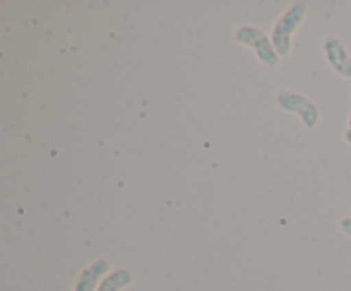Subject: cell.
<instances>
[{
  "mask_svg": "<svg viewBox=\"0 0 351 291\" xmlns=\"http://www.w3.org/2000/svg\"><path fill=\"white\" fill-rule=\"evenodd\" d=\"M233 38L239 43H242L243 47L250 48L254 51V55L257 57V60L263 65H266V67H280L281 57L274 50L273 40L261 27L245 24V26L237 27L235 36Z\"/></svg>",
  "mask_w": 351,
  "mask_h": 291,
  "instance_id": "7a4b0ae2",
  "label": "cell"
},
{
  "mask_svg": "<svg viewBox=\"0 0 351 291\" xmlns=\"http://www.w3.org/2000/svg\"><path fill=\"white\" fill-rule=\"evenodd\" d=\"M339 228H341L343 233H346V235L351 236V216L339 219Z\"/></svg>",
  "mask_w": 351,
  "mask_h": 291,
  "instance_id": "52a82bcc",
  "label": "cell"
},
{
  "mask_svg": "<svg viewBox=\"0 0 351 291\" xmlns=\"http://www.w3.org/2000/svg\"><path fill=\"white\" fill-rule=\"evenodd\" d=\"M276 103L280 105V108H283L285 112H290L298 115V118L302 120L307 129H315L319 125V120H321V113H319L317 105L315 101H312L308 96L300 94L297 91H280L276 94Z\"/></svg>",
  "mask_w": 351,
  "mask_h": 291,
  "instance_id": "3957f363",
  "label": "cell"
},
{
  "mask_svg": "<svg viewBox=\"0 0 351 291\" xmlns=\"http://www.w3.org/2000/svg\"><path fill=\"white\" fill-rule=\"evenodd\" d=\"M322 51H324L328 64L331 65V68L339 77L351 79V55L346 45L336 34L324 36V40H322Z\"/></svg>",
  "mask_w": 351,
  "mask_h": 291,
  "instance_id": "277c9868",
  "label": "cell"
},
{
  "mask_svg": "<svg viewBox=\"0 0 351 291\" xmlns=\"http://www.w3.org/2000/svg\"><path fill=\"white\" fill-rule=\"evenodd\" d=\"M110 269V262L105 259H98L93 264H89L79 276L75 283V291H95L96 284L101 279L103 274Z\"/></svg>",
  "mask_w": 351,
  "mask_h": 291,
  "instance_id": "5b68a950",
  "label": "cell"
},
{
  "mask_svg": "<svg viewBox=\"0 0 351 291\" xmlns=\"http://www.w3.org/2000/svg\"><path fill=\"white\" fill-rule=\"evenodd\" d=\"M132 274L129 273L127 269H119L115 273L110 274L105 281L99 286V291H120L122 288L129 286L132 283Z\"/></svg>",
  "mask_w": 351,
  "mask_h": 291,
  "instance_id": "8992f818",
  "label": "cell"
},
{
  "mask_svg": "<svg viewBox=\"0 0 351 291\" xmlns=\"http://www.w3.org/2000/svg\"><path fill=\"white\" fill-rule=\"evenodd\" d=\"M345 139H346V142H348L350 146H351V129H346V132H345Z\"/></svg>",
  "mask_w": 351,
  "mask_h": 291,
  "instance_id": "ba28073f",
  "label": "cell"
},
{
  "mask_svg": "<svg viewBox=\"0 0 351 291\" xmlns=\"http://www.w3.org/2000/svg\"><path fill=\"white\" fill-rule=\"evenodd\" d=\"M348 129H351V113H350V116H348Z\"/></svg>",
  "mask_w": 351,
  "mask_h": 291,
  "instance_id": "9c48e42d",
  "label": "cell"
},
{
  "mask_svg": "<svg viewBox=\"0 0 351 291\" xmlns=\"http://www.w3.org/2000/svg\"><path fill=\"white\" fill-rule=\"evenodd\" d=\"M307 12V3L298 0V2L290 3L274 23L273 31H271V40H273L274 50L278 51L281 58L288 57L293 50V36L304 24Z\"/></svg>",
  "mask_w": 351,
  "mask_h": 291,
  "instance_id": "6da1fadb",
  "label": "cell"
}]
</instances>
